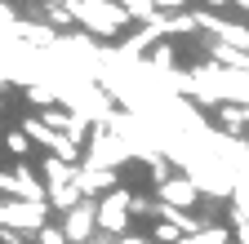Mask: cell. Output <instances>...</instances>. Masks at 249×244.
I'll return each mask as SVG.
<instances>
[{
    "mask_svg": "<svg viewBox=\"0 0 249 244\" xmlns=\"http://www.w3.org/2000/svg\"><path fill=\"white\" fill-rule=\"evenodd\" d=\"M5 142H9V151H14V156H27V151H31V138H27V129H14Z\"/></svg>",
    "mask_w": 249,
    "mask_h": 244,
    "instance_id": "obj_6",
    "label": "cell"
},
{
    "mask_svg": "<svg viewBox=\"0 0 249 244\" xmlns=\"http://www.w3.org/2000/svg\"><path fill=\"white\" fill-rule=\"evenodd\" d=\"M151 235L160 240V244H178V231H174L169 222H160V227H151Z\"/></svg>",
    "mask_w": 249,
    "mask_h": 244,
    "instance_id": "obj_7",
    "label": "cell"
},
{
    "mask_svg": "<svg viewBox=\"0 0 249 244\" xmlns=\"http://www.w3.org/2000/svg\"><path fill=\"white\" fill-rule=\"evenodd\" d=\"M49 5H62V0H49Z\"/></svg>",
    "mask_w": 249,
    "mask_h": 244,
    "instance_id": "obj_13",
    "label": "cell"
},
{
    "mask_svg": "<svg viewBox=\"0 0 249 244\" xmlns=\"http://www.w3.org/2000/svg\"><path fill=\"white\" fill-rule=\"evenodd\" d=\"M124 213H129V195H124V191H111L107 204H98V227L103 231H120L124 227Z\"/></svg>",
    "mask_w": 249,
    "mask_h": 244,
    "instance_id": "obj_1",
    "label": "cell"
},
{
    "mask_svg": "<svg viewBox=\"0 0 249 244\" xmlns=\"http://www.w3.org/2000/svg\"><path fill=\"white\" fill-rule=\"evenodd\" d=\"M49 22H53V27H71V14H62V9H53V14H49Z\"/></svg>",
    "mask_w": 249,
    "mask_h": 244,
    "instance_id": "obj_10",
    "label": "cell"
},
{
    "mask_svg": "<svg viewBox=\"0 0 249 244\" xmlns=\"http://www.w3.org/2000/svg\"><path fill=\"white\" fill-rule=\"evenodd\" d=\"M49 204H53V209H67V213H71V209H80L85 200H80V187H62V191H49Z\"/></svg>",
    "mask_w": 249,
    "mask_h": 244,
    "instance_id": "obj_5",
    "label": "cell"
},
{
    "mask_svg": "<svg viewBox=\"0 0 249 244\" xmlns=\"http://www.w3.org/2000/svg\"><path fill=\"white\" fill-rule=\"evenodd\" d=\"M160 204H169V209H187V204H196V187H192V182H187V178H169L165 182V187H160Z\"/></svg>",
    "mask_w": 249,
    "mask_h": 244,
    "instance_id": "obj_3",
    "label": "cell"
},
{
    "mask_svg": "<svg viewBox=\"0 0 249 244\" xmlns=\"http://www.w3.org/2000/svg\"><path fill=\"white\" fill-rule=\"evenodd\" d=\"M40 244H67V235H58V231L45 227V231H40Z\"/></svg>",
    "mask_w": 249,
    "mask_h": 244,
    "instance_id": "obj_9",
    "label": "cell"
},
{
    "mask_svg": "<svg viewBox=\"0 0 249 244\" xmlns=\"http://www.w3.org/2000/svg\"><path fill=\"white\" fill-rule=\"evenodd\" d=\"M151 5H165V9H178L182 0H151Z\"/></svg>",
    "mask_w": 249,
    "mask_h": 244,
    "instance_id": "obj_11",
    "label": "cell"
},
{
    "mask_svg": "<svg viewBox=\"0 0 249 244\" xmlns=\"http://www.w3.org/2000/svg\"><path fill=\"white\" fill-rule=\"evenodd\" d=\"M209 5H223V0H209Z\"/></svg>",
    "mask_w": 249,
    "mask_h": 244,
    "instance_id": "obj_12",
    "label": "cell"
},
{
    "mask_svg": "<svg viewBox=\"0 0 249 244\" xmlns=\"http://www.w3.org/2000/svg\"><path fill=\"white\" fill-rule=\"evenodd\" d=\"M0 240H5V244H22V231L18 227H0Z\"/></svg>",
    "mask_w": 249,
    "mask_h": 244,
    "instance_id": "obj_8",
    "label": "cell"
},
{
    "mask_svg": "<svg viewBox=\"0 0 249 244\" xmlns=\"http://www.w3.org/2000/svg\"><path fill=\"white\" fill-rule=\"evenodd\" d=\"M93 222H98V204H89V200H85L80 209L67 213V240H89Z\"/></svg>",
    "mask_w": 249,
    "mask_h": 244,
    "instance_id": "obj_2",
    "label": "cell"
},
{
    "mask_svg": "<svg viewBox=\"0 0 249 244\" xmlns=\"http://www.w3.org/2000/svg\"><path fill=\"white\" fill-rule=\"evenodd\" d=\"M76 187H85V191H103V187H116V173H111V169H93V164H89V169L80 173V182H76Z\"/></svg>",
    "mask_w": 249,
    "mask_h": 244,
    "instance_id": "obj_4",
    "label": "cell"
}]
</instances>
